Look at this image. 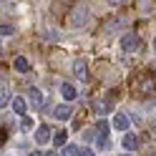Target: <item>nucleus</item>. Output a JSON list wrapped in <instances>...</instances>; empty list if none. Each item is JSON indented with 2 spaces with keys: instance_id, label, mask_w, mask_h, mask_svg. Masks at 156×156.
Wrapping results in <instances>:
<instances>
[{
  "instance_id": "nucleus-25",
  "label": "nucleus",
  "mask_w": 156,
  "mask_h": 156,
  "mask_svg": "<svg viewBox=\"0 0 156 156\" xmlns=\"http://www.w3.org/2000/svg\"><path fill=\"white\" fill-rule=\"evenodd\" d=\"M154 51H156V38H154Z\"/></svg>"
},
{
  "instance_id": "nucleus-16",
  "label": "nucleus",
  "mask_w": 156,
  "mask_h": 156,
  "mask_svg": "<svg viewBox=\"0 0 156 156\" xmlns=\"http://www.w3.org/2000/svg\"><path fill=\"white\" fill-rule=\"evenodd\" d=\"M78 151H81V149H76V146H63V154L61 156H78Z\"/></svg>"
},
{
  "instance_id": "nucleus-27",
  "label": "nucleus",
  "mask_w": 156,
  "mask_h": 156,
  "mask_svg": "<svg viewBox=\"0 0 156 156\" xmlns=\"http://www.w3.org/2000/svg\"><path fill=\"white\" fill-rule=\"evenodd\" d=\"M123 156H131V154H123Z\"/></svg>"
},
{
  "instance_id": "nucleus-26",
  "label": "nucleus",
  "mask_w": 156,
  "mask_h": 156,
  "mask_svg": "<svg viewBox=\"0 0 156 156\" xmlns=\"http://www.w3.org/2000/svg\"><path fill=\"white\" fill-rule=\"evenodd\" d=\"M45 156H58V154H45Z\"/></svg>"
},
{
  "instance_id": "nucleus-22",
  "label": "nucleus",
  "mask_w": 156,
  "mask_h": 156,
  "mask_svg": "<svg viewBox=\"0 0 156 156\" xmlns=\"http://www.w3.org/2000/svg\"><path fill=\"white\" fill-rule=\"evenodd\" d=\"M30 156H45V154H41V151H30Z\"/></svg>"
},
{
  "instance_id": "nucleus-6",
  "label": "nucleus",
  "mask_w": 156,
  "mask_h": 156,
  "mask_svg": "<svg viewBox=\"0 0 156 156\" xmlns=\"http://www.w3.org/2000/svg\"><path fill=\"white\" fill-rule=\"evenodd\" d=\"M129 126H131V121H129V116H126V113H116V116H113V129L129 131Z\"/></svg>"
},
{
  "instance_id": "nucleus-7",
  "label": "nucleus",
  "mask_w": 156,
  "mask_h": 156,
  "mask_svg": "<svg viewBox=\"0 0 156 156\" xmlns=\"http://www.w3.org/2000/svg\"><path fill=\"white\" fill-rule=\"evenodd\" d=\"M35 141L38 144H48L51 141V129H48V126H38L35 129Z\"/></svg>"
},
{
  "instance_id": "nucleus-3",
  "label": "nucleus",
  "mask_w": 156,
  "mask_h": 156,
  "mask_svg": "<svg viewBox=\"0 0 156 156\" xmlns=\"http://www.w3.org/2000/svg\"><path fill=\"white\" fill-rule=\"evenodd\" d=\"M121 48H123L126 53L139 51V35H136V33H126V35L121 38Z\"/></svg>"
},
{
  "instance_id": "nucleus-8",
  "label": "nucleus",
  "mask_w": 156,
  "mask_h": 156,
  "mask_svg": "<svg viewBox=\"0 0 156 156\" xmlns=\"http://www.w3.org/2000/svg\"><path fill=\"white\" fill-rule=\"evenodd\" d=\"M53 116H55L58 121H66V119H71V106H68V103H63V106H55Z\"/></svg>"
},
{
  "instance_id": "nucleus-21",
  "label": "nucleus",
  "mask_w": 156,
  "mask_h": 156,
  "mask_svg": "<svg viewBox=\"0 0 156 156\" xmlns=\"http://www.w3.org/2000/svg\"><path fill=\"white\" fill-rule=\"evenodd\" d=\"M5 139H8V129H0V146L5 144Z\"/></svg>"
},
{
  "instance_id": "nucleus-24",
  "label": "nucleus",
  "mask_w": 156,
  "mask_h": 156,
  "mask_svg": "<svg viewBox=\"0 0 156 156\" xmlns=\"http://www.w3.org/2000/svg\"><path fill=\"white\" fill-rule=\"evenodd\" d=\"M151 129H154V133H156V119H154V126H151Z\"/></svg>"
},
{
  "instance_id": "nucleus-12",
  "label": "nucleus",
  "mask_w": 156,
  "mask_h": 156,
  "mask_svg": "<svg viewBox=\"0 0 156 156\" xmlns=\"http://www.w3.org/2000/svg\"><path fill=\"white\" fill-rule=\"evenodd\" d=\"M61 93H63V98H66V101H73V98H76V86L63 83V86H61Z\"/></svg>"
},
{
  "instance_id": "nucleus-19",
  "label": "nucleus",
  "mask_w": 156,
  "mask_h": 156,
  "mask_svg": "<svg viewBox=\"0 0 156 156\" xmlns=\"http://www.w3.org/2000/svg\"><path fill=\"white\" fill-rule=\"evenodd\" d=\"M20 126H23V129H25V131H30V129H33V121H30V119H28V116H23V123H20Z\"/></svg>"
},
{
  "instance_id": "nucleus-17",
  "label": "nucleus",
  "mask_w": 156,
  "mask_h": 156,
  "mask_svg": "<svg viewBox=\"0 0 156 156\" xmlns=\"http://www.w3.org/2000/svg\"><path fill=\"white\" fill-rule=\"evenodd\" d=\"M66 136H68L66 131H58V133H55V146H63V144H66Z\"/></svg>"
},
{
  "instance_id": "nucleus-15",
  "label": "nucleus",
  "mask_w": 156,
  "mask_h": 156,
  "mask_svg": "<svg viewBox=\"0 0 156 156\" xmlns=\"http://www.w3.org/2000/svg\"><path fill=\"white\" fill-rule=\"evenodd\" d=\"M15 33V28L10 25V23H3V25H0V35H13Z\"/></svg>"
},
{
  "instance_id": "nucleus-1",
  "label": "nucleus",
  "mask_w": 156,
  "mask_h": 156,
  "mask_svg": "<svg viewBox=\"0 0 156 156\" xmlns=\"http://www.w3.org/2000/svg\"><path fill=\"white\" fill-rule=\"evenodd\" d=\"M88 20H91V10L86 5H76L71 10V15H68V25L71 28H83Z\"/></svg>"
},
{
  "instance_id": "nucleus-11",
  "label": "nucleus",
  "mask_w": 156,
  "mask_h": 156,
  "mask_svg": "<svg viewBox=\"0 0 156 156\" xmlns=\"http://www.w3.org/2000/svg\"><path fill=\"white\" fill-rule=\"evenodd\" d=\"M25 108H28L25 98H20V96H15V98H13V111H15V113H20V116H25Z\"/></svg>"
},
{
  "instance_id": "nucleus-9",
  "label": "nucleus",
  "mask_w": 156,
  "mask_h": 156,
  "mask_svg": "<svg viewBox=\"0 0 156 156\" xmlns=\"http://www.w3.org/2000/svg\"><path fill=\"white\" fill-rule=\"evenodd\" d=\"M13 66H15L18 73H28V71H30V63H28V58H23V55H18L13 61Z\"/></svg>"
},
{
  "instance_id": "nucleus-10",
  "label": "nucleus",
  "mask_w": 156,
  "mask_h": 156,
  "mask_svg": "<svg viewBox=\"0 0 156 156\" xmlns=\"http://www.w3.org/2000/svg\"><path fill=\"white\" fill-rule=\"evenodd\" d=\"M136 146H139V139H136V133H126V136H123V149H126V151H133Z\"/></svg>"
},
{
  "instance_id": "nucleus-18",
  "label": "nucleus",
  "mask_w": 156,
  "mask_h": 156,
  "mask_svg": "<svg viewBox=\"0 0 156 156\" xmlns=\"http://www.w3.org/2000/svg\"><path fill=\"white\" fill-rule=\"evenodd\" d=\"M93 111L96 113H106V111H108V106H106V103H93Z\"/></svg>"
},
{
  "instance_id": "nucleus-13",
  "label": "nucleus",
  "mask_w": 156,
  "mask_h": 156,
  "mask_svg": "<svg viewBox=\"0 0 156 156\" xmlns=\"http://www.w3.org/2000/svg\"><path fill=\"white\" fill-rule=\"evenodd\" d=\"M8 101H13V98H10V91H8L5 86H0V108H3Z\"/></svg>"
},
{
  "instance_id": "nucleus-14",
  "label": "nucleus",
  "mask_w": 156,
  "mask_h": 156,
  "mask_svg": "<svg viewBox=\"0 0 156 156\" xmlns=\"http://www.w3.org/2000/svg\"><path fill=\"white\" fill-rule=\"evenodd\" d=\"M28 96H30V101H33L35 106H41V103H43V93L38 91V88H30V93H28Z\"/></svg>"
},
{
  "instance_id": "nucleus-4",
  "label": "nucleus",
  "mask_w": 156,
  "mask_h": 156,
  "mask_svg": "<svg viewBox=\"0 0 156 156\" xmlns=\"http://www.w3.org/2000/svg\"><path fill=\"white\" fill-rule=\"evenodd\" d=\"M96 131H98V149H108V123L98 121L96 123Z\"/></svg>"
},
{
  "instance_id": "nucleus-23",
  "label": "nucleus",
  "mask_w": 156,
  "mask_h": 156,
  "mask_svg": "<svg viewBox=\"0 0 156 156\" xmlns=\"http://www.w3.org/2000/svg\"><path fill=\"white\" fill-rule=\"evenodd\" d=\"M106 3H111V5H116V3H121V0H106Z\"/></svg>"
},
{
  "instance_id": "nucleus-20",
  "label": "nucleus",
  "mask_w": 156,
  "mask_h": 156,
  "mask_svg": "<svg viewBox=\"0 0 156 156\" xmlns=\"http://www.w3.org/2000/svg\"><path fill=\"white\" fill-rule=\"evenodd\" d=\"M78 156H96V154H93V149H81Z\"/></svg>"
},
{
  "instance_id": "nucleus-2",
  "label": "nucleus",
  "mask_w": 156,
  "mask_h": 156,
  "mask_svg": "<svg viewBox=\"0 0 156 156\" xmlns=\"http://www.w3.org/2000/svg\"><path fill=\"white\" fill-rule=\"evenodd\" d=\"M133 91L139 93V96H151V93L156 91V81H154L151 76H141V78H136Z\"/></svg>"
},
{
  "instance_id": "nucleus-5",
  "label": "nucleus",
  "mask_w": 156,
  "mask_h": 156,
  "mask_svg": "<svg viewBox=\"0 0 156 156\" xmlns=\"http://www.w3.org/2000/svg\"><path fill=\"white\" fill-rule=\"evenodd\" d=\"M73 76L78 81H86L88 78V68H86V61H73Z\"/></svg>"
}]
</instances>
